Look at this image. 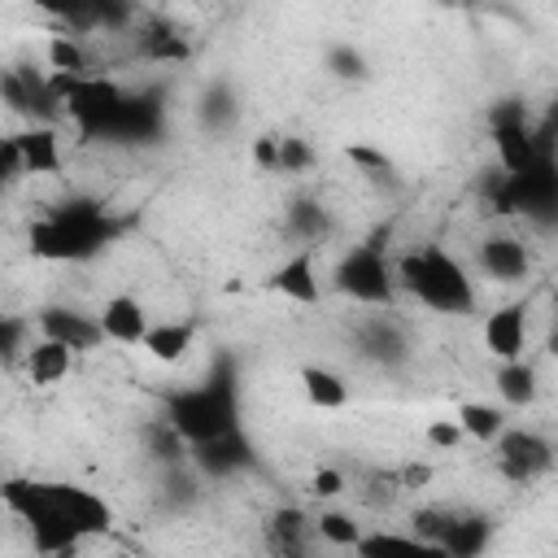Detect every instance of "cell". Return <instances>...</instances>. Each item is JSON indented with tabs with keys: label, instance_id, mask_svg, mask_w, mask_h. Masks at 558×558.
<instances>
[{
	"label": "cell",
	"instance_id": "obj_23",
	"mask_svg": "<svg viewBox=\"0 0 558 558\" xmlns=\"http://www.w3.org/2000/svg\"><path fill=\"white\" fill-rule=\"evenodd\" d=\"M22 366H26V379H31V384L52 388V384H61V379L70 375L74 353H70V349H61V344H52V340H35V344H26Z\"/></svg>",
	"mask_w": 558,
	"mask_h": 558
},
{
	"label": "cell",
	"instance_id": "obj_38",
	"mask_svg": "<svg viewBox=\"0 0 558 558\" xmlns=\"http://www.w3.org/2000/svg\"><path fill=\"white\" fill-rule=\"evenodd\" d=\"M397 484H401V488H427V484H432V466H427V462H405V466L397 471Z\"/></svg>",
	"mask_w": 558,
	"mask_h": 558
},
{
	"label": "cell",
	"instance_id": "obj_22",
	"mask_svg": "<svg viewBox=\"0 0 558 558\" xmlns=\"http://www.w3.org/2000/svg\"><path fill=\"white\" fill-rule=\"evenodd\" d=\"M301 392H305V401L314 410H344L349 397H353L349 379L340 371H331V366H318V362L301 366Z\"/></svg>",
	"mask_w": 558,
	"mask_h": 558
},
{
	"label": "cell",
	"instance_id": "obj_36",
	"mask_svg": "<svg viewBox=\"0 0 558 558\" xmlns=\"http://www.w3.org/2000/svg\"><path fill=\"white\" fill-rule=\"evenodd\" d=\"M423 436H427L432 449H458V445H462V432H458L453 418H432V423L423 427Z\"/></svg>",
	"mask_w": 558,
	"mask_h": 558
},
{
	"label": "cell",
	"instance_id": "obj_14",
	"mask_svg": "<svg viewBox=\"0 0 558 558\" xmlns=\"http://www.w3.org/2000/svg\"><path fill=\"white\" fill-rule=\"evenodd\" d=\"M480 270L497 283H523L532 275V253L523 244V235H510V231H493L480 240Z\"/></svg>",
	"mask_w": 558,
	"mask_h": 558
},
{
	"label": "cell",
	"instance_id": "obj_35",
	"mask_svg": "<svg viewBox=\"0 0 558 558\" xmlns=\"http://www.w3.org/2000/svg\"><path fill=\"white\" fill-rule=\"evenodd\" d=\"M314 166V148L305 144V140H292V135H283L279 140V161H275V174L283 170V174H296V170H310Z\"/></svg>",
	"mask_w": 558,
	"mask_h": 558
},
{
	"label": "cell",
	"instance_id": "obj_33",
	"mask_svg": "<svg viewBox=\"0 0 558 558\" xmlns=\"http://www.w3.org/2000/svg\"><path fill=\"white\" fill-rule=\"evenodd\" d=\"M327 70H331L336 78H353V83H362V78L371 74L366 57H362L353 44H331V48H327Z\"/></svg>",
	"mask_w": 558,
	"mask_h": 558
},
{
	"label": "cell",
	"instance_id": "obj_6",
	"mask_svg": "<svg viewBox=\"0 0 558 558\" xmlns=\"http://www.w3.org/2000/svg\"><path fill=\"white\" fill-rule=\"evenodd\" d=\"M331 292L366 310H388L397 301V279H392V257H388L384 235L362 240L349 253H340V262L331 266Z\"/></svg>",
	"mask_w": 558,
	"mask_h": 558
},
{
	"label": "cell",
	"instance_id": "obj_7",
	"mask_svg": "<svg viewBox=\"0 0 558 558\" xmlns=\"http://www.w3.org/2000/svg\"><path fill=\"white\" fill-rule=\"evenodd\" d=\"M0 96L31 126H52L57 113H61L52 74H35V65H9V70H0Z\"/></svg>",
	"mask_w": 558,
	"mask_h": 558
},
{
	"label": "cell",
	"instance_id": "obj_25",
	"mask_svg": "<svg viewBox=\"0 0 558 558\" xmlns=\"http://www.w3.org/2000/svg\"><path fill=\"white\" fill-rule=\"evenodd\" d=\"M493 384H497V397H501L506 405H514V410L532 405L536 392H541V375H536V366H532L527 357H519V362H501L497 375H493Z\"/></svg>",
	"mask_w": 558,
	"mask_h": 558
},
{
	"label": "cell",
	"instance_id": "obj_19",
	"mask_svg": "<svg viewBox=\"0 0 558 558\" xmlns=\"http://www.w3.org/2000/svg\"><path fill=\"white\" fill-rule=\"evenodd\" d=\"M192 344H196V327H192L187 318L153 323V327L144 331V340H140V349H144L153 362H161V366H174V362H183V357L192 353Z\"/></svg>",
	"mask_w": 558,
	"mask_h": 558
},
{
	"label": "cell",
	"instance_id": "obj_10",
	"mask_svg": "<svg viewBox=\"0 0 558 558\" xmlns=\"http://www.w3.org/2000/svg\"><path fill=\"white\" fill-rule=\"evenodd\" d=\"M187 466H192L201 480H231V475L257 466V449H253V440L244 436V427H235V432H227V436H214V440H205V445H192V449H187Z\"/></svg>",
	"mask_w": 558,
	"mask_h": 558
},
{
	"label": "cell",
	"instance_id": "obj_9",
	"mask_svg": "<svg viewBox=\"0 0 558 558\" xmlns=\"http://www.w3.org/2000/svg\"><path fill=\"white\" fill-rule=\"evenodd\" d=\"M493 453H497V466L514 484H527V480H536V475H545L554 466V445L532 427H506L493 440Z\"/></svg>",
	"mask_w": 558,
	"mask_h": 558
},
{
	"label": "cell",
	"instance_id": "obj_8",
	"mask_svg": "<svg viewBox=\"0 0 558 558\" xmlns=\"http://www.w3.org/2000/svg\"><path fill=\"white\" fill-rule=\"evenodd\" d=\"M493 144H497V157H501V174H523L541 157H549V144L527 126L523 105H506V109L493 113Z\"/></svg>",
	"mask_w": 558,
	"mask_h": 558
},
{
	"label": "cell",
	"instance_id": "obj_29",
	"mask_svg": "<svg viewBox=\"0 0 558 558\" xmlns=\"http://www.w3.org/2000/svg\"><path fill=\"white\" fill-rule=\"evenodd\" d=\"M48 70L57 78H83V74H92V57H87L83 39L78 35H52L48 39Z\"/></svg>",
	"mask_w": 558,
	"mask_h": 558
},
{
	"label": "cell",
	"instance_id": "obj_37",
	"mask_svg": "<svg viewBox=\"0 0 558 558\" xmlns=\"http://www.w3.org/2000/svg\"><path fill=\"white\" fill-rule=\"evenodd\" d=\"M310 493L323 497V501H327V497H340V493H344V475H340L336 466H318V471L310 475Z\"/></svg>",
	"mask_w": 558,
	"mask_h": 558
},
{
	"label": "cell",
	"instance_id": "obj_12",
	"mask_svg": "<svg viewBox=\"0 0 558 558\" xmlns=\"http://www.w3.org/2000/svg\"><path fill=\"white\" fill-rule=\"evenodd\" d=\"M318 248H292L270 275H266V292L288 296L292 305H318L323 301V279H318Z\"/></svg>",
	"mask_w": 558,
	"mask_h": 558
},
{
	"label": "cell",
	"instance_id": "obj_20",
	"mask_svg": "<svg viewBox=\"0 0 558 558\" xmlns=\"http://www.w3.org/2000/svg\"><path fill=\"white\" fill-rule=\"evenodd\" d=\"M488 541H493V519L488 514H458L453 510V519H449V527L436 545L445 549V558H480L488 549Z\"/></svg>",
	"mask_w": 558,
	"mask_h": 558
},
{
	"label": "cell",
	"instance_id": "obj_2",
	"mask_svg": "<svg viewBox=\"0 0 558 558\" xmlns=\"http://www.w3.org/2000/svg\"><path fill=\"white\" fill-rule=\"evenodd\" d=\"M57 100L61 113L74 118V126L92 140H109V144H153L166 126V109L157 92H126L113 78L100 74H83V78H57Z\"/></svg>",
	"mask_w": 558,
	"mask_h": 558
},
{
	"label": "cell",
	"instance_id": "obj_13",
	"mask_svg": "<svg viewBox=\"0 0 558 558\" xmlns=\"http://www.w3.org/2000/svg\"><path fill=\"white\" fill-rule=\"evenodd\" d=\"M353 344H357V353H362L366 362H375V366H401V362L410 357V336H405V327H401L392 314H384V310H375L371 318H362V323L353 327Z\"/></svg>",
	"mask_w": 558,
	"mask_h": 558
},
{
	"label": "cell",
	"instance_id": "obj_4",
	"mask_svg": "<svg viewBox=\"0 0 558 558\" xmlns=\"http://www.w3.org/2000/svg\"><path fill=\"white\" fill-rule=\"evenodd\" d=\"M161 418L183 436V445H205L214 436H227L240 427V379H235V362L218 357L209 366V375L201 384L174 388L166 397Z\"/></svg>",
	"mask_w": 558,
	"mask_h": 558
},
{
	"label": "cell",
	"instance_id": "obj_28",
	"mask_svg": "<svg viewBox=\"0 0 558 558\" xmlns=\"http://www.w3.org/2000/svg\"><path fill=\"white\" fill-rule=\"evenodd\" d=\"M135 48H140L144 61H183V57H187V39H183L174 26H166V22L144 26V31L135 35Z\"/></svg>",
	"mask_w": 558,
	"mask_h": 558
},
{
	"label": "cell",
	"instance_id": "obj_21",
	"mask_svg": "<svg viewBox=\"0 0 558 558\" xmlns=\"http://www.w3.org/2000/svg\"><path fill=\"white\" fill-rule=\"evenodd\" d=\"M331 231H336V222H331V209H327L323 201L296 196V201L288 205V235L296 240V248H318Z\"/></svg>",
	"mask_w": 558,
	"mask_h": 558
},
{
	"label": "cell",
	"instance_id": "obj_27",
	"mask_svg": "<svg viewBox=\"0 0 558 558\" xmlns=\"http://www.w3.org/2000/svg\"><path fill=\"white\" fill-rule=\"evenodd\" d=\"M196 113H201V122H205L209 131H227V126L235 122V113H240V100H235L231 83H227V78H214V83L201 92Z\"/></svg>",
	"mask_w": 558,
	"mask_h": 558
},
{
	"label": "cell",
	"instance_id": "obj_24",
	"mask_svg": "<svg viewBox=\"0 0 558 558\" xmlns=\"http://www.w3.org/2000/svg\"><path fill=\"white\" fill-rule=\"evenodd\" d=\"M453 423H458L462 440L471 436V440H480V445H493V440H497V436L510 427L506 410H501V405H488V401H458Z\"/></svg>",
	"mask_w": 558,
	"mask_h": 558
},
{
	"label": "cell",
	"instance_id": "obj_5",
	"mask_svg": "<svg viewBox=\"0 0 558 558\" xmlns=\"http://www.w3.org/2000/svg\"><path fill=\"white\" fill-rule=\"evenodd\" d=\"M392 279H397V292L414 296L432 314L462 318V314H475V305H480L475 279L440 244H418V248L397 253L392 257Z\"/></svg>",
	"mask_w": 558,
	"mask_h": 558
},
{
	"label": "cell",
	"instance_id": "obj_3",
	"mask_svg": "<svg viewBox=\"0 0 558 558\" xmlns=\"http://www.w3.org/2000/svg\"><path fill=\"white\" fill-rule=\"evenodd\" d=\"M126 231L122 218H113L92 196H70L57 209H48L39 222H31V253L44 262H87L105 253Z\"/></svg>",
	"mask_w": 558,
	"mask_h": 558
},
{
	"label": "cell",
	"instance_id": "obj_17",
	"mask_svg": "<svg viewBox=\"0 0 558 558\" xmlns=\"http://www.w3.org/2000/svg\"><path fill=\"white\" fill-rule=\"evenodd\" d=\"M9 153H13V166L26 174H57L61 170L57 126H26V131L9 135Z\"/></svg>",
	"mask_w": 558,
	"mask_h": 558
},
{
	"label": "cell",
	"instance_id": "obj_30",
	"mask_svg": "<svg viewBox=\"0 0 558 558\" xmlns=\"http://www.w3.org/2000/svg\"><path fill=\"white\" fill-rule=\"evenodd\" d=\"M144 449H148V458H153L157 466H179V462H187V445H183V436H179L161 414L144 423Z\"/></svg>",
	"mask_w": 558,
	"mask_h": 558
},
{
	"label": "cell",
	"instance_id": "obj_40",
	"mask_svg": "<svg viewBox=\"0 0 558 558\" xmlns=\"http://www.w3.org/2000/svg\"><path fill=\"white\" fill-rule=\"evenodd\" d=\"M17 166H13V153H9V140H0V183L13 174Z\"/></svg>",
	"mask_w": 558,
	"mask_h": 558
},
{
	"label": "cell",
	"instance_id": "obj_1",
	"mask_svg": "<svg viewBox=\"0 0 558 558\" xmlns=\"http://www.w3.org/2000/svg\"><path fill=\"white\" fill-rule=\"evenodd\" d=\"M0 501L22 519L31 545L48 558L74 554L83 541L109 536L113 506L74 480H35V475H0Z\"/></svg>",
	"mask_w": 558,
	"mask_h": 558
},
{
	"label": "cell",
	"instance_id": "obj_18",
	"mask_svg": "<svg viewBox=\"0 0 558 558\" xmlns=\"http://www.w3.org/2000/svg\"><path fill=\"white\" fill-rule=\"evenodd\" d=\"M353 558H445L440 545L414 536V532H392V527H371L353 545Z\"/></svg>",
	"mask_w": 558,
	"mask_h": 558
},
{
	"label": "cell",
	"instance_id": "obj_15",
	"mask_svg": "<svg viewBox=\"0 0 558 558\" xmlns=\"http://www.w3.org/2000/svg\"><path fill=\"white\" fill-rule=\"evenodd\" d=\"M484 349L497 362H519L523 357V349H527V305L523 301H510V305H501L484 318Z\"/></svg>",
	"mask_w": 558,
	"mask_h": 558
},
{
	"label": "cell",
	"instance_id": "obj_32",
	"mask_svg": "<svg viewBox=\"0 0 558 558\" xmlns=\"http://www.w3.org/2000/svg\"><path fill=\"white\" fill-rule=\"evenodd\" d=\"M196 497H201V475H196L187 462L161 466V501H166L170 510H187Z\"/></svg>",
	"mask_w": 558,
	"mask_h": 558
},
{
	"label": "cell",
	"instance_id": "obj_16",
	"mask_svg": "<svg viewBox=\"0 0 558 558\" xmlns=\"http://www.w3.org/2000/svg\"><path fill=\"white\" fill-rule=\"evenodd\" d=\"M96 323H100V336H105V340H113V344H140V340H144V331L153 327V318H148L144 301H140V296H131V292H113V296L96 310Z\"/></svg>",
	"mask_w": 558,
	"mask_h": 558
},
{
	"label": "cell",
	"instance_id": "obj_26",
	"mask_svg": "<svg viewBox=\"0 0 558 558\" xmlns=\"http://www.w3.org/2000/svg\"><path fill=\"white\" fill-rule=\"evenodd\" d=\"M266 536L275 545L279 558H305V536H310V514H301L296 506H283L270 514Z\"/></svg>",
	"mask_w": 558,
	"mask_h": 558
},
{
	"label": "cell",
	"instance_id": "obj_39",
	"mask_svg": "<svg viewBox=\"0 0 558 558\" xmlns=\"http://www.w3.org/2000/svg\"><path fill=\"white\" fill-rule=\"evenodd\" d=\"M253 157H257L262 170H275V161H279V140H275V135H262V140L253 144Z\"/></svg>",
	"mask_w": 558,
	"mask_h": 558
},
{
	"label": "cell",
	"instance_id": "obj_34",
	"mask_svg": "<svg viewBox=\"0 0 558 558\" xmlns=\"http://www.w3.org/2000/svg\"><path fill=\"white\" fill-rule=\"evenodd\" d=\"M26 336H31V323L26 318L0 314V362H17L26 353Z\"/></svg>",
	"mask_w": 558,
	"mask_h": 558
},
{
	"label": "cell",
	"instance_id": "obj_41",
	"mask_svg": "<svg viewBox=\"0 0 558 558\" xmlns=\"http://www.w3.org/2000/svg\"><path fill=\"white\" fill-rule=\"evenodd\" d=\"M305 558H310V554H305Z\"/></svg>",
	"mask_w": 558,
	"mask_h": 558
},
{
	"label": "cell",
	"instance_id": "obj_31",
	"mask_svg": "<svg viewBox=\"0 0 558 558\" xmlns=\"http://www.w3.org/2000/svg\"><path fill=\"white\" fill-rule=\"evenodd\" d=\"M310 532L314 536H323L331 549H353L357 541H362V523L349 514V510H318L314 519H310Z\"/></svg>",
	"mask_w": 558,
	"mask_h": 558
},
{
	"label": "cell",
	"instance_id": "obj_11",
	"mask_svg": "<svg viewBox=\"0 0 558 558\" xmlns=\"http://www.w3.org/2000/svg\"><path fill=\"white\" fill-rule=\"evenodd\" d=\"M35 327H39V340H52L70 353H92L96 344H105L96 314H83L74 305H44L35 314Z\"/></svg>",
	"mask_w": 558,
	"mask_h": 558
}]
</instances>
